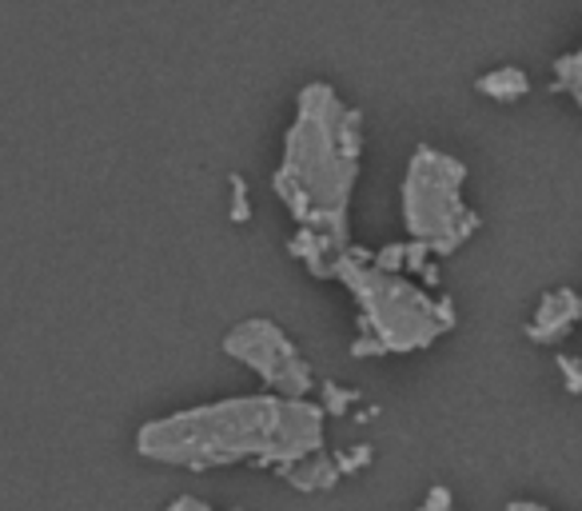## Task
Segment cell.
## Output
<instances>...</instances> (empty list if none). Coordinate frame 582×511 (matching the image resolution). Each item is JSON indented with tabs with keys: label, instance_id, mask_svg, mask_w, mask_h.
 Listing matches in <instances>:
<instances>
[{
	"label": "cell",
	"instance_id": "8",
	"mask_svg": "<svg viewBox=\"0 0 582 511\" xmlns=\"http://www.w3.org/2000/svg\"><path fill=\"white\" fill-rule=\"evenodd\" d=\"M359 404V392H352V387H340V384H327L323 387V407H327V416H347V407Z\"/></svg>",
	"mask_w": 582,
	"mask_h": 511
},
{
	"label": "cell",
	"instance_id": "6",
	"mask_svg": "<svg viewBox=\"0 0 582 511\" xmlns=\"http://www.w3.org/2000/svg\"><path fill=\"white\" fill-rule=\"evenodd\" d=\"M574 320H579V296L571 288H559V292L542 296L539 312L527 323V336L539 344H559L562 336H571Z\"/></svg>",
	"mask_w": 582,
	"mask_h": 511
},
{
	"label": "cell",
	"instance_id": "10",
	"mask_svg": "<svg viewBox=\"0 0 582 511\" xmlns=\"http://www.w3.org/2000/svg\"><path fill=\"white\" fill-rule=\"evenodd\" d=\"M335 459V468H340V476H347V471H359V468H367L371 464V448L367 444H359V448H347V451H340V456H332Z\"/></svg>",
	"mask_w": 582,
	"mask_h": 511
},
{
	"label": "cell",
	"instance_id": "9",
	"mask_svg": "<svg viewBox=\"0 0 582 511\" xmlns=\"http://www.w3.org/2000/svg\"><path fill=\"white\" fill-rule=\"evenodd\" d=\"M574 68H579V53L562 56V61H559V81H554L551 88H554V93H562V88H567V93L579 100V76H574Z\"/></svg>",
	"mask_w": 582,
	"mask_h": 511
},
{
	"label": "cell",
	"instance_id": "11",
	"mask_svg": "<svg viewBox=\"0 0 582 511\" xmlns=\"http://www.w3.org/2000/svg\"><path fill=\"white\" fill-rule=\"evenodd\" d=\"M231 220L236 224H248L251 220V204H248V184H244V177H231Z\"/></svg>",
	"mask_w": 582,
	"mask_h": 511
},
{
	"label": "cell",
	"instance_id": "12",
	"mask_svg": "<svg viewBox=\"0 0 582 511\" xmlns=\"http://www.w3.org/2000/svg\"><path fill=\"white\" fill-rule=\"evenodd\" d=\"M559 368H562V376H567V392H571V396H579V392H582L579 364H574L571 355H559Z\"/></svg>",
	"mask_w": 582,
	"mask_h": 511
},
{
	"label": "cell",
	"instance_id": "3",
	"mask_svg": "<svg viewBox=\"0 0 582 511\" xmlns=\"http://www.w3.org/2000/svg\"><path fill=\"white\" fill-rule=\"evenodd\" d=\"M327 276H340L359 304L364 336L352 344V355H407L431 348L439 336L455 328V304L448 296L427 300L416 284L375 268L367 252H340L327 264Z\"/></svg>",
	"mask_w": 582,
	"mask_h": 511
},
{
	"label": "cell",
	"instance_id": "4",
	"mask_svg": "<svg viewBox=\"0 0 582 511\" xmlns=\"http://www.w3.org/2000/svg\"><path fill=\"white\" fill-rule=\"evenodd\" d=\"M463 180H467V168L427 145L416 148L411 168H407V232L439 256H451L478 228V216L463 204Z\"/></svg>",
	"mask_w": 582,
	"mask_h": 511
},
{
	"label": "cell",
	"instance_id": "14",
	"mask_svg": "<svg viewBox=\"0 0 582 511\" xmlns=\"http://www.w3.org/2000/svg\"><path fill=\"white\" fill-rule=\"evenodd\" d=\"M507 511H547V508H539V503H519V500H510Z\"/></svg>",
	"mask_w": 582,
	"mask_h": 511
},
{
	"label": "cell",
	"instance_id": "5",
	"mask_svg": "<svg viewBox=\"0 0 582 511\" xmlns=\"http://www.w3.org/2000/svg\"><path fill=\"white\" fill-rule=\"evenodd\" d=\"M224 352L244 360L251 372H260L263 384L276 392V396L303 400L312 392V368L303 364L295 344L276 328L271 320H248L239 323L236 332L224 340Z\"/></svg>",
	"mask_w": 582,
	"mask_h": 511
},
{
	"label": "cell",
	"instance_id": "2",
	"mask_svg": "<svg viewBox=\"0 0 582 511\" xmlns=\"http://www.w3.org/2000/svg\"><path fill=\"white\" fill-rule=\"evenodd\" d=\"M364 116L340 105L327 84H308L300 93L295 125L283 140V164L276 172V192L300 228L347 248V200L359 180L364 152Z\"/></svg>",
	"mask_w": 582,
	"mask_h": 511
},
{
	"label": "cell",
	"instance_id": "7",
	"mask_svg": "<svg viewBox=\"0 0 582 511\" xmlns=\"http://www.w3.org/2000/svg\"><path fill=\"white\" fill-rule=\"evenodd\" d=\"M475 88L483 96H491V100H499V105H510V100H519L527 93V73L522 68H499V73L483 76Z\"/></svg>",
	"mask_w": 582,
	"mask_h": 511
},
{
	"label": "cell",
	"instance_id": "13",
	"mask_svg": "<svg viewBox=\"0 0 582 511\" xmlns=\"http://www.w3.org/2000/svg\"><path fill=\"white\" fill-rule=\"evenodd\" d=\"M168 511H212L204 500H196V496H180V500L168 503Z\"/></svg>",
	"mask_w": 582,
	"mask_h": 511
},
{
	"label": "cell",
	"instance_id": "1",
	"mask_svg": "<svg viewBox=\"0 0 582 511\" xmlns=\"http://www.w3.org/2000/svg\"><path fill=\"white\" fill-rule=\"evenodd\" d=\"M323 419H327L323 407L276 392L219 400L144 424L136 432V451L180 468L251 464L283 476L295 459L323 448Z\"/></svg>",
	"mask_w": 582,
	"mask_h": 511
}]
</instances>
